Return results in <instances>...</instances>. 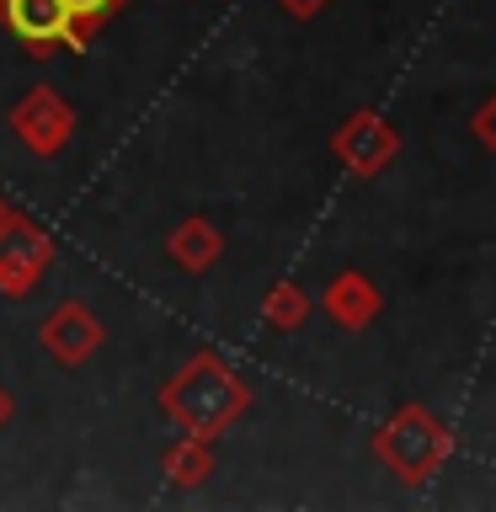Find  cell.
<instances>
[{
  "label": "cell",
  "mask_w": 496,
  "mask_h": 512,
  "mask_svg": "<svg viewBox=\"0 0 496 512\" xmlns=\"http://www.w3.org/2000/svg\"><path fill=\"white\" fill-rule=\"evenodd\" d=\"M246 411H251L246 379H240L219 352H198V358H187L166 379V390H160V416H166L176 432H187V438H208V443H214L219 432L235 427Z\"/></svg>",
  "instance_id": "obj_1"
},
{
  "label": "cell",
  "mask_w": 496,
  "mask_h": 512,
  "mask_svg": "<svg viewBox=\"0 0 496 512\" xmlns=\"http://www.w3.org/2000/svg\"><path fill=\"white\" fill-rule=\"evenodd\" d=\"M448 454H454V432H448V422L432 406H422V400L400 406L390 422L374 432V459L400 480V486H427V480L443 470Z\"/></svg>",
  "instance_id": "obj_2"
},
{
  "label": "cell",
  "mask_w": 496,
  "mask_h": 512,
  "mask_svg": "<svg viewBox=\"0 0 496 512\" xmlns=\"http://www.w3.org/2000/svg\"><path fill=\"white\" fill-rule=\"evenodd\" d=\"M0 27H6L32 59H48L54 48H64V54H80V48H86V32L75 27V16L64 0H0Z\"/></svg>",
  "instance_id": "obj_3"
},
{
  "label": "cell",
  "mask_w": 496,
  "mask_h": 512,
  "mask_svg": "<svg viewBox=\"0 0 496 512\" xmlns=\"http://www.w3.org/2000/svg\"><path fill=\"white\" fill-rule=\"evenodd\" d=\"M48 267H54V240H48V230L32 224L27 214H16V208H6V219H0V294L27 299L43 283Z\"/></svg>",
  "instance_id": "obj_4"
},
{
  "label": "cell",
  "mask_w": 496,
  "mask_h": 512,
  "mask_svg": "<svg viewBox=\"0 0 496 512\" xmlns=\"http://www.w3.org/2000/svg\"><path fill=\"white\" fill-rule=\"evenodd\" d=\"M11 134L22 139L27 155L54 160L64 144H70V134H75V107L64 102L54 86H32L22 102L11 107Z\"/></svg>",
  "instance_id": "obj_5"
},
{
  "label": "cell",
  "mask_w": 496,
  "mask_h": 512,
  "mask_svg": "<svg viewBox=\"0 0 496 512\" xmlns=\"http://www.w3.org/2000/svg\"><path fill=\"white\" fill-rule=\"evenodd\" d=\"M331 155L342 160L352 176H379L390 160L400 155V128L390 118H379V112H352V118L336 123L331 134Z\"/></svg>",
  "instance_id": "obj_6"
},
{
  "label": "cell",
  "mask_w": 496,
  "mask_h": 512,
  "mask_svg": "<svg viewBox=\"0 0 496 512\" xmlns=\"http://www.w3.org/2000/svg\"><path fill=\"white\" fill-rule=\"evenodd\" d=\"M43 352L54 358L59 368H80L86 358H96V347L107 342V331H102V320H96L80 299H70V304H59L54 315L43 320Z\"/></svg>",
  "instance_id": "obj_7"
},
{
  "label": "cell",
  "mask_w": 496,
  "mask_h": 512,
  "mask_svg": "<svg viewBox=\"0 0 496 512\" xmlns=\"http://www.w3.org/2000/svg\"><path fill=\"white\" fill-rule=\"evenodd\" d=\"M379 288H374V278L368 272H358V267H347V272H336V278L320 288V310H326L342 331H363L368 320L379 315Z\"/></svg>",
  "instance_id": "obj_8"
},
{
  "label": "cell",
  "mask_w": 496,
  "mask_h": 512,
  "mask_svg": "<svg viewBox=\"0 0 496 512\" xmlns=\"http://www.w3.org/2000/svg\"><path fill=\"white\" fill-rule=\"evenodd\" d=\"M166 256H171V262L182 267V272H192V278H203V272H208V267H214L219 256H224V235H219L208 219L192 214V219H182V224L171 230V240H166Z\"/></svg>",
  "instance_id": "obj_9"
},
{
  "label": "cell",
  "mask_w": 496,
  "mask_h": 512,
  "mask_svg": "<svg viewBox=\"0 0 496 512\" xmlns=\"http://www.w3.org/2000/svg\"><path fill=\"white\" fill-rule=\"evenodd\" d=\"M214 475V448H208V438H187L182 432V443H171V454H166V480L171 486H203V480Z\"/></svg>",
  "instance_id": "obj_10"
},
{
  "label": "cell",
  "mask_w": 496,
  "mask_h": 512,
  "mask_svg": "<svg viewBox=\"0 0 496 512\" xmlns=\"http://www.w3.org/2000/svg\"><path fill=\"white\" fill-rule=\"evenodd\" d=\"M262 315L272 331H299L304 320H310V294H304L299 283H272L267 299H262Z\"/></svg>",
  "instance_id": "obj_11"
},
{
  "label": "cell",
  "mask_w": 496,
  "mask_h": 512,
  "mask_svg": "<svg viewBox=\"0 0 496 512\" xmlns=\"http://www.w3.org/2000/svg\"><path fill=\"white\" fill-rule=\"evenodd\" d=\"M64 6H70L75 27H80V32H86V38H91L96 27H102V22H112V16H118V11L128 6V0H64Z\"/></svg>",
  "instance_id": "obj_12"
},
{
  "label": "cell",
  "mask_w": 496,
  "mask_h": 512,
  "mask_svg": "<svg viewBox=\"0 0 496 512\" xmlns=\"http://www.w3.org/2000/svg\"><path fill=\"white\" fill-rule=\"evenodd\" d=\"M470 134H475L480 144H486L491 155H496V91H491L486 102H480V107L470 112Z\"/></svg>",
  "instance_id": "obj_13"
},
{
  "label": "cell",
  "mask_w": 496,
  "mask_h": 512,
  "mask_svg": "<svg viewBox=\"0 0 496 512\" xmlns=\"http://www.w3.org/2000/svg\"><path fill=\"white\" fill-rule=\"evenodd\" d=\"M278 6H283L288 16H294V22H315V16L326 11L331 0H278Z\"/></svg>",
  "instance_id": "obj_14"
},
{
  "label": "cell",
  "mask_w": 496,
  "mask_h": 512,
  "mask_svg": "<svg viewBox=\"0 0 496 512\" xmlns=\"http://www.w3.org/2000/svg\"><path fill=\"white\" fill-rule=\"evenodd\" d=\"M11 416H16V400H11V390H6V384H0V427H6Z\"/></svg>",
  "instance_id": "obj_15"
},
{
  "label": "cell",
  "mask_w": 496,
  "mask_h": 512,
  "mask_svg": "<svg viewBox=\"0 0 496 512\" xmlns=\"http://www.w3.org/2000/svg\"><path fill=\"white\" fill-rule=\"evenodd\" d=\"M0 219H6V198H0Z\"/></svg>",
  "instance_id": "obj_16"
}]
</instances>
